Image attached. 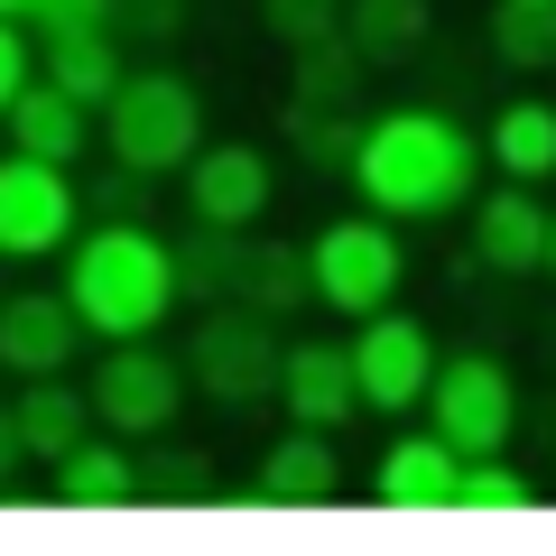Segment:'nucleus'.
<instances>
[{"mask_svg": "<svg viewBox=\"0 0 556 556\" xmlns=\"http://www.w3.org/2000/svg\"><path fill=\"white\" fill-rule=\"evenodd\" d=\"M538 278H556V204H547V251H538Z\"/></svg>", "mask_w": 556, "mask_h": 556, "instance_id": "nucleus-35", "label": "nucleus"}, {"mask_svg": "<svg viewBox=\"0 0 556 556\" xmlns=\"http://www.w3.org/2000/svg\"><path fill=\"white\" fill-rule=\"evenodd\" d=\"M482 159H492L501 177H519V186L556 177V102H547V93L501 102V112H492V130H482Z\"/></svg>", "mask_w": 556, "mask_h": 556, "instance_id": "nucleus-21", "label": "nucleus"}, {"mask_svg": "<svg viewBox=\"0 0 556 556\" xmlns=\"http://www.w3.org/2000/svg\"><path fill=\"white\" fill-rule=\"evenodd\" d=\"M130 464H139V501H177V510L214 501V455H204V445L139 437V445H130Z\"/></svg>", "mask_w": 556, "mask_h": 556, "instance_id": "nucleus-24", "label": "nucleus"}, {"mask_svg": "<svg viewBox=\"0 0 556 556\" xmlns=\"http://www.w3.org/2000/svg\"><path fill=\"white\" fill-rule=\"evenodd\" d=\"M0 130H10V149H28V159H47V167H75L84 149H93V112H84L75 93H56L47 75H28L20 93H10Z\"/></svg>", "mask_w": 556, "mask_h": 556, "instance_id": "nucleus-16", "label": "nucleus"}, {"mask_svg": "<svg viewBox=\"0 0 556 556\" xmlns=\"http://www.w3.org/2000/svg\"><path fill=\"white\" fill-rule=\"evenodd\" d=\"M75 232H84L75 167H47V159H28V149H10V159H0V269L56 260Z\"/></svg>", "mask_w": 556, "mask_h": 556, "instance_id": "nucleus-9", "label": "nucleus"}, {"mask_svg": "<svg viewBox=\"0 0 556 556\" xmlns=\"http://www.w3.org/2000/svg\"><path fill=\"white\" fill-rule=\"evenodd\" d=\"M38 75L56 84V93H75L84 112H102L112 84L130 75V56H121L112 28H65V38H38Z\"/></svg>", "mask_w": 556, "mask_h": 556, "instance_id": "nucleus-20", "label": "nucleus"}, {"mask_svg": "<svg viewBox=\"0 0 556 556\" xmlns=\"http://www.w3.org/2000/svg\"><path fill=\"white\" fill-rule=\"evenodd\" d=\"M455 473H464L455 445H445L437 427H408V437L380 445L371 501H380V510H455Z\"/></svg>", "mask_w": 556, "mask_h": 556, "instance_id": "nucleus-15", "label": "nucleus"}, {"mask_svg": "<svg viewBox=\"0 0 556 556\" xmlns=\"http://www.w3.org/2000/svg\"><path fill=\"white\" fill-rule=\"evenodd\" d=\"M84 399H93V427H112V437H167L186 408V362L167 353L159 334H121L112 353L93 362V380H84Z\"/></svg>", "mask_w": 556, "mask_h": 556, "instance_id": "nucleus-7", "label": "nucleus"}, {"mask_svg": "<svg viewBox=\"0 0 556 556\" xmlns=\"http://www.w3.org/2000/svg\"><path fill=\"white\" fill-rule=\"evenodd\" d=\"M93 121H102V159H121V167L167 186L204 149V84L177 75V65H130Z\"/></svg>", "mask_w": 556, "mask_h": 556, "instance_id": "nucleus-3", "label": "nucleus"}, {"mask_svg": "<svg viewBox=\"0 0 556 556\" xmlns=\"http://www.w3.org/2000/svg\"><path fill=\"white\" fill-rule=\"evenodd\" d=\"M20 464H28V445H20V417L0 408V492H10V482H20Z\"/></svg>", "mask_w": 556, "mask_h": 556, "instance_id": "nucleus-34", "label": "nucleus"}, {"mask_svg": "<svg viewBox=\"0 0 556 556\" xmlns=\"http://www.w3.org/2000/svg\"><path fill=\"white\" fill-rule=\"evenodd\" d=\"M334 492H343L334 437H325V427H278L269 455H260V473H251V501L260 510H316V501H334Z\"/></svg>", "mask_w": 556, "mask_h": 556, "instance_id": "nucleus-14", "label": "nucleus"}, {"mask_svg": "<svg viewBox=\"0 0 556 556\" xmlns=\"http://www.w3.org/2000/svg\"><path fill=\"white\" fill-rule=\"evenodd\" d=\"M177 186H186V214L214 223V232H260L269 204H278V167L251 139H204L195 159L177 167Z\"/></svg>", "mask_w": 556, "mask_h": 556, "instance_id": "nucleus-10", "label": "nucleus"}, {"mask_svg": "<svg viewBox=\"0 0 556 556\" xmlns=\"http://www.w3.org/2000/svg\"><path fill=\"white\" fill-rule=\"evenodd\" d=\"M306 278H316V306H334V316H371V306H390L399 278H408L399 223H380L371 204H362V214H334L316 241H306Z\"/></svg>", "mask_w": 556, "mask_h": 556, "instance_id": "nucleus-6", "label": "nucleus"}, {"mask_svg": "<svg viewBox=\"0 0 556 556\" xmlns=\"http://www.w3.org/2000/svg\"><path fill=\"white\" fill-rule=\"evenodd\" d=\"M492 56L510 75H556V0H501L492 10Z\"/></svg>", "mask_w": 556, "mask_h": 556, "instance_id": "nucleus-27", "label": "nucleus"}, {"mask_svg": "<svg viewBox=\"0 0 556 556\" xmlns=\"http://www.w3.org/2000/svg\"><path fill=\"white\" fill-rule=\"evenodd\" d=\"M343 353H353V390L371 417H408L417 399H427V371H437V334L408 316V306H371V316H353V334H343Z\"/></svg>", "mask_w": 556, "mask_h": 556, "instance_id": "nucleus-8", "label": "nucleus"}, {"mask_svg": "<svg viewBox=\"0 0 556 556\" xmlns=\"http://www.w3.org/2000/svg\"><path fill=\"white\" fill-rule=\"evenodd\" d=\"M28 10H38V0H0V20H20V28H28Z\"/></svg>", "mask_w": 556, "mask_h": 556, "instance_id": "nucleus-36", "label": "nucleus"}, {"mask_svg": "<svg viewBox=\"0 0 556 556\" xmlns=\"http://www.w3.org/2000/svg\"><path fill=\"white\" fill-rule=\"evenodd\" d=\"M241 306H260V316H298V306H316V278H306V241H241Z\"/></svg>", "mask_w": 556, "mask_h": 556, "instance_id": "nucleus-22", "label": "nucleus"}, {"mask_svg": "<svg viewBox=\"0 0 556 556\" xmlns=\"http://www.w3.org/2000/svg\"><path fill=\"white\" fill-rule=\"evenodd\" d=\"M538 251H547V204H538V186H492L482 195L473 186V269L492 278H538Z\"/></svg>", "mask_w": 556, "mask_h": 556, "instance_id": "nucleus-13", "label": "nucleus"}, {"mask_svg": "<svg viewBox=\"0 0 556 556\" xmlns=\"http://www.w3.org/2000/svg\"><path fill=\"white\" fill-rule=\"evenodd\" d=\"M278 325L260 316V306H241V298H223V306H204L195 316V334H186V390H204L214 408H260V399L278 390Z\"/></svg>", "mask_w": 556, "mask_h": 556, "instance_id": "nucleus-4", "label": "nucleus"}, {"mask_svg": "<svg viewBox=\"0 0 556 556\" xmlns=\"http://www.w3.org/2000/svg\"><path fill=\"white\" fill-rule=\"evenodd\" d=\"M65 306L84 334L121 343V334H159L177 306V251L149 223H102L65 241Z\"/></svg>", "mask_w": 556, "mask_h": 556, "instance_id": "nucleus-2", "label": "nucleus"}, {"mask_svg": "<svg viewBox=\"0 0 556 556\" xmlns=\"http://www.w3.org/2000/svg\"><path fill=\"white\" fill-rule=\"evenodd\" d=\"M186 28V0H112V38L121 47H167Z\"/></svg>", "mask_w": 556, "mask_h": 556, "instance_id": "nucleus-31", "label": "nucleus"}, {"mask_svg": "<svg viewBox=\"0 0 556 556\" xmlns=\"http://www.w3.org/2000/svg\"><path fill=\"white\" fill-rule=\"evenodd\" d=\"M65 28H112V0H38L28 38H65Z\"/></svg>", "mask_w": 556, "mask_h": 556, "instance_id": "nucleus-32", "label": "nucleus"}, {"mask_svg": "<svg viewBox=\"0 0 556 556\" xmlns=\"http://www.w3.org/2000/svg\"><path fill=\"white\" fill-rule=\"evenodd\" d=\"M437 38V0H343V47L362 65H408L417 47Z\"/></svg>", "mask_w": 556, "mask_h": 556, "instance_id": "nucleus-19", "label": "nucleus"}, {"mask_svg": "<svg viewBox=\"0 0 556 556\" xmlns=\"http://www.w3.org/2000/svg\"><path fill=\"white\" fill-rule=\"evenodd\" d=\"M278 130H288V149H298L316 177H343V167H353V139H362V112H334V102H288Z\"/></svg>", "mask_w": 556, "mask_h": 556, "instance_id": "nucleus-26", "label": "nucleus"}, {"mask_svg": "<svg viewBox=\"0 0 556 556\" xmlns=\"http://www.w3.org/2000/svg\"><path fill=\"white\" fill-rule=\"evenodd\" d=\"M260 28H269L278 47H316L343 28V0H260Z\"/></svg>", "mask_w": 556, "mask_h": 556, "instance_id": "nucleus-30", "label": "nucleus"}, {"mask_svg": "<svg viewBox=\"0 0 556 556\" xmlns=\"http://www.w3.org/2000/svg\"><path fill=\"white\" fill-rule=\"evenodd\" d=\"M38 75V38H28L20 20H0V112H10V93Z\"/></svg>", "mask_w": 556, "mask_h": 556, "instance_id": "nucleus-33", "label": "nucleus"}, {"mask_svg": "<svg viewBox=\"0 0 556 556\" xmlns=\"http://www.w3.org/2000/svg\"><path fill=\"white\" fill-rule=\"evenodd\" d=\"M278 408H288V427H353L362 417V390H353V353H343V334H288L278 343Z\"/></svg>", "mask_w": 556, "mask_h": 556, "instance_id": "nucleus-11", "label": "nucleus"}, {"mask_svg": "<svg viewBox=\"0 0 556 556\" xmlns=\"http://www.w3.org/2000/svg\"><path fill=\"white\" fill-rule=\"evenodd\" d=\"M84 325L65 306V288H0V371L38 380V371H75Z\"/></svg>", "mask_w": 556, "mask_h": 556, "instance_id": "nucleus-12", "label": "nucleus"}, {"mask_svg": "<svg viewBox=\"0 0 556 556\" xmlns=\"http://www.w3.org/2000/svg\"><path fill=\"white\" fill-rule=\"evenodd\" d=\"M417 408L455 455H510V437H519V380L501 353H437Z\"/></svg>", "mask_w": 556, "mask_h": 556, "instance_id": "nucleus-5", "label": "nucleus"}, {"mask_svg": "<svg viewBox=\"0 0 556 556\" xmlns=\"http://www.w3.org/2000/svg\"><path fill=\"white\" fill-rule=\"evenodd\" d=\"M75 195H84V214H102V223H149V214H159V177H139V167H102V177L93 186H75Z\"/></svg>", "mask_w": 556, "mask_h": 556, "instance_id": "nucleus-29", "label": "nucleus"}, {"mask_svg": "<svg viewBox=\"0 0 556 556\" xmlns=\"http://www.w3.org/2000/svg\"><path fill=\"white\" fill-rule=\"evenodd\" d=\"M47 501H65V510H130L139 501V464H130V437H84V445H65L56 464H47Z\"/></svg>", "mask_w": 556, "mask_h": 556, "instance_id": "nucleus-17", "label": "nucleus"}, {"mask_svg": "<svg viewBox=\"0 0 556 556\" xmlns=\"http://www.w3.org/2000/svg\"><path fill=\"white\" fill-rule=\"evenodd\" d=\"M241 241H251V232H214V223H195L186 241H167V251H177V298L223 306L241 288Z\"/></svg>", "mask_w": 556, "mask_h": 556, "instance_id": "nucleus-25", "label": "nucleus"}, {"mask_svg": "<svg viewBox=\"0 0 556 556\" xmlns=\"http://www.w3.org/2000/svg\"><path fill=\"white\" fill-rule=\"evenodd\" d=\"M362 84H371V65L343 47V28H334V38H316V47H288V102H334V112H362Z\"/></svg>", "mask_w": 556, "mask_h": 556, "instance_id": "nucleus-23", "label": "nucleus"}, {"mask_svg": "<svg viewBox=\"0 0 556 556\" xmlns=\"http://www.w3.org/2000/svg\"><path fill=\"white\" fill-rule=\"evenodd\" d=\"M10 417H20V445H28L38 464H56L65 445H84V437H93V399H84V380H65V371L20 380Z\"/></svg>", "mask_w": 556, "mask_h": 556, "instance_id": "nucleus-18", "label": "nucleus"}, {"mask_svg": "<svg viewBox=\"0 0 556 556\" xmlns=\"http://www.w3.org/2000/svg\"><path fill=\"white\" fill-rule=\"evenodd\" d=\"M455 510H482V519L538 510V482L519 473L510 455H464V473H455Z\"/></svg>", "mask_w": 556, "mask_h": 556, "instance_id": "nucleus-28", "label": "nucleus"}, {"mask_svg": "<svg viewBox=\"0 0 556 556\" xmlns=\"http://www.w3.org/2000/svg\"><path fill=\"white\" fill-rule=\"evenodd\" d=\"M343 177L380 223H445L482 186V139L437 102H390V112H362Z\"/></svg>", "mask_w": 556, "mask_h": 556, "instance_id": "nucleus-1", "label": "nucleus"}]
</instances>
